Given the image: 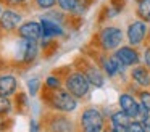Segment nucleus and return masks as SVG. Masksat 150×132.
<instances>
[{"label":"nucleus","mask_w":150,"mask_h":132,"mask_svg":"<svg viewBox=\"0 0 150 132\" xmlns=\"http://www.w3.org/2000/svg\"><path fill=\"white\" fill-rule=\"evenodd\" d=\"M44 93H45V97H44L45 103L58 113H73L79 105V100L76 97H73L66 89L50 90L45 87Z\"/></svg>","instance_id":"nucleus-1"},{"label":"nucleus","mask_w":150,"mask_h":132,"mask_svg":"<svg viewBox=\"0 0 150 132\" xmlns=\"http://www.w3.org/2000/svg\"><path fill=\"white\" fill-rule=\"evenodd\" d=\"M97 39V47L102 52L108 53V52H115L116 48L121 47L123 42V31L116 26H107V28L100 29L95 35Z\"/></svg>","instance_id":"nucleus-2"},{"label":"nucleus","mask_w":150,"mask_h":132,"mask_svg":"<svg viewBox=\"0 0 150 132\" xmlns=\"http://www.w3.org/2000/svg\"><path fill=\"white\" fill-rule=\"evenodd\" d=\"M65 89L71 93L73 97H76L78 100L84 98L91 90V82L87 80V77L81 73V71H71L66 74V77L63 79Z\"/></svg>","instance_id":"nucleus-3"},{"label":"nucleus","mask_w":150,"mask_h":132,"mask_svg":"<svg viewBox=\"0 0 150 132\" xmlns=\"http://www.w3.org/2000/svg\"><path fill=\"white\" fill-rule=\"evenodd\" d=\"M118 105H120L121 111H124L131 119H137V121H144L147 116L150 114L142 105L140 102L129 92H123L118 98Z\"/></svg>","instance_id":"nucleus-4"},{"label":"nucleus","mask_w":150,"mask_h":132,"mask_svg":"<svg viewBox=\"0 0 150 132\" xmlns=\"http://www.w3.org/2000/svg\"><path fill=\"white\" fill-rule=\"evenodd\" d=\"M107 121L103 113L98 108H86L79 118V127L81 131H103Z\"/></svg>","instance_id":"nucleus-5"},{"label":"nucleus","mask_w":150,"mask_h":132,"mask_svg":"<svg viewBox=\"0 0 150 132\" xmlns=\"http://www.w3.org/2000/svg\"><path fill=\"white\" fill-rule=\"evenodd\" d=\"M78 69L87 77V80L91 82V85L102 87L105 84V74L103 71L98 68V64L89 61L87 58H79L78 60Z\"/></svg>","instance_id":"nucleus-6"},{"label":"nucleus","mask_w":150,"mask_h":132,"mask_svg":"<svg viewBox=\"0 0 150 132\" xmlns=\"http://www.w3.org/2000/svg\"><path fill=\"white\" fill-rule=\"evenodd\" d=\"M149 35V28L147 23H144L142 19H134L132 23H129L126 31V37H127V44L131 47H139L144 44V40Z\"/></svg>","instance_id":"nucleus-7"},{"label":"nucleus","mask_w":150,"mask_h":132,"mask_svg":"<svg viewBox=\"0 0 150 132\" xmlns=\"http://www.w3.org/2000/svg\"><path fill=\"white\" fill-rule=\"evenodd\" d=\"M113 56L123 64L124 68L129 66H137L140 63V53L139 50H136V47L131 45H121L120 48H116L113 53Z\"/></svg>","instance_id":"nucleus-8"},{"label":"nucleus","mask_w":150,"mask_h":132,"mask_svg":"<svg viewBox=\"0 0 150 132\" xmlns=\"http://www.w3.org/2000/svg\"><path fill=\"white\" fill-rule=\"evenodd\" d=\"M97 64H98V68L103 71L105 76L111 77V79H113V77H118L120 74H123L124 71H126V68H124L113 55H103V56H100V60H98Z\"/></svg>","instance_id":"nucleus-9"},{"label":"nucleus","mask_w":150,"mask_h":132,"mask_svg":"<svg viewBox=\"0 0 150 132\" xmlns=\"http://www.w3.org/2000/svg\"><path fill=\"white\" fill-rule=\"evenodd\" d=\"M39 23H40V28H42V39H53V37H60V35L65 34L63 26L55 18L42 16Z\"/></svg>","instance_id":"nucleus-10"},{"label":"nucleus","mask_w":150,"mask_h":132,"mask_svg":"<svg viewBox=\"0 0 150 132\" xmlns=\"http://www.w3.org/2000/svg\"><path fill=\"white\" fill-rule=\"evenodd\" d=\"M23 16L21 13L15 11V10H5L0 15V29L5 32H13L15 29H18L23 24Z\"/></svg>","instance_id":"nucleus-11"},{"label":"nucleus","mask_w":150,"mask_h":132,"mask_svg":"<svg viewBox=\"0 0 150 132\" xmlns=\"http://www.w3.org/2000/svg\"><path fill=\"white\" fill-rule=\"evenodd\" d=\"M131 80L132 84L137 87L139 90H145L150 89V71L147 69L144 64H137V66H132L129 73Z\"/></svg>","instance_id":"nucleus-12"},{"label":"nucleus","mask_w":150,"mask_h":132,"mask_svg":"<svg viewBox=\"0 0 150 132\" xmlns=\"http://www.w3.org/2000/svg\"><path fill=\"white\" fill-rule=\"evenodd\" d=\"M18 35L28 40L39 42L42 39V28L39 21H26L18 28Z\"/></svg>","instance_id":"nucleus-13"},{"label":"nucleus","mask_w":150,"mask_h":132,"mask_svg":"<svg viewBox=\"0 0 150 132\" xmlns=\"http://www.w3.org/2000/svg\"><path fill=\"white\" fill-rule=\"evenodd\" d=\"M92 3V0H58L57 5L63 13H71V15H82L86 10L89 8V5Z\"/></svg>","instance_id":"nucleus-14"},{"label":"nucleus","mask_w":150,"mask_h":132,"mask_svg":"<svg viewBox=\"0 0 150 132\" xmlns=\"http://www.w3.org/2000/svg\"><path fill=\"white\" fill-rule=\"evenodd\" d=\"M131 121H132V119H131L124 111H121V109H120V111L111 113V116H110V119H108L107 126L110 129H113L115 132H126V129H127V126L131 124Z\"/></svg>","instance_id":"nucleus-15"},{"label":"nucleus","mask_w":150,"mask_h":132,"mask_svg":"<svg viewBox=\"0 0 150 132\" xmlns=\"http://www.w3.org/2000/svg\"><path fill=\"white\" fill-rule=\"evenodd\" d=\"M74 126L68 118L62 114H53L50 116L49 121V132H73Z\"/></svg>","instance_id":"nucleus-16"},{"label":"nucleus","mask_w":150,"mask_h":132,"mask_svg":"<svg viewBox=\"0 0 150 132\" xmlns=\"http://www.w3.org/2000/svg\"><path fill=\"white\" fill-rule=\"evenodd\" d=\"M16 89H18V80L15 76H11V74H2L0 76V95L10 98L11 95L16 93Z\"/></svg>","instance_id":"nucleus-17"},{"label":"nucleus","mask_w":150,"mask_h":132,"mask_svg":"<svg viewBox=\"0 0 150 132\" xmlns=\"http://www.w3.org/2000/svg\"><path fill=\"white\" fill-rule=\"evenodd\" d=\"M136 15L144 23H150V0H137Z\"/></svg>","instance_id":"nucleus-18"},{"label":"nucleus","mask_w":150,"mask_h":132,"mask_svg":"<svg viewBox=\"0 0 150 132\" xmlns=\"http://www.w3.org/2000/svg\"><path fill=\"white\" fill-rule=\"evenodd\" d=\"M137 100L140 102V105L150 113V90L145 89V90H139V95H137Z\"/></svg>","instance_id":"nucleus-19"},{"label":"nucleus","mask_w":150,"mask_h":132,"mask_svg":"<svg viewBox=\"0 0 150 132\" xmlns=\"http://www.w3.org/2000/svg\"><path fill=\"white\" fill-rule=\"evenodd\" d=\"M11 108H13V103L10 102V98L0 95V116L8 114V113L11 111Z\"/></svg>","instance_id":"nucleus-20"},{"label":"nucleus","mask_w":150,"mask_h":132,"mask_svg":"<svg viewBox=\"0 0 150 132\" xmlns=\"http://www.w3.org/2000/svg\"><path fill=\"white\" fill-rule=\"evenodd\" d=\"M45 87L50 90H57V89H62V79L58 76H49L45 79Z\"/></svg>","instance_id":"nucleus-21"},{"label":"nucleus","mask_w":150,"mask_h":132,"mask_svg":"<svg viewBox=\"0 0 150 132\" xmlns=\"http://www.w3.org/2000/svg\"><path fill=\"white\" fill-rule=\"evenodd\" d=\"M126 132H145V129H144L142 121H137V119H132V121H131V124L127 126Z\"/></svg>","instance_id":"nucleus-22"},{"label":"nucleus","mask_w":150,"mask_h":132,"mask_svg":"<svg viewBox=\"0 0 150 132\" xmlns=\"http://www.w3.org/2000/svg\"><path fill=\"white\" fill-rule=\"evenodd\" d=\"M34 2H36V5L39 6L40 10H52L53 6L57 5L58 0H34Z\"/></svg>","instance_id":"nucleus-23"},{"label":"nucleus","mask_w":150,"mask_h":132,"mask_svg":"<svg viewBox=\"0 0 150 132\" xmlns=\"http://www.w3.org/2000/svg\"><path fill=\"white\" fill-rule=\"evenodd\" d=\"M16 106L20 109H24L28 106V97H26V93H18V95H16Z\"/></svg>","instance_id":"nucleus-24"},{"label":"nucleus","mask_w":150,"mask_h":132,"mask_svg":"<svg viewBox=\"0 0 150 132\" xmlns=\"http://www.w3.org/2000/svg\"><path fill=\"white\" fill-rule=\"evenodd\" d=\"M39 85H40L39 79H31L29 82H28V87H29V93H31V95H36L37 90H39Z\"/></svg>","instance_id":"nucleus-25"},{"label":"nucleus","mask_w":150,"mask_h":132,"mask_svg":"<svg viewBox=\"0 0 150 132\" xmlns=\"http://www.w3.org/2000/svg\"><path fill=\"white\" fill-rule=\"evenodd\" d=\"M142 60H144V66L150 71V45H147L144 48V53H142Z\"/></svg>","instance_id":"nucleus-26"},{"label":"nucleus","mask_w":150,"mask_h":132,"mask_svg":"<svg viewBox=\"0 0 150 132\" xmlns=\"http://www.w3.org/2000/svg\"><path fill=\"white\" fill-rule=\"evenodd\" d=\"M142 124H144V129H145V132H150V114L142 121Z\"/></svg>","instance_id":"nucleus-27"},{"label":"nucleus","mask_w":150,"mask_h":132,"mask_svg":"<svg viewBox=\"0 0 150 132\" xmlns=\"http://www.w3.org/2000/svg\"><path fill=\"white\" fill-rule=\"evenodd\" d=\"M39 127H37V122L36 121H31V132H37Z\"/></svg>","instance_id":"nucleus-28"},{"label":"nucleus","mask_w":150,"mask_h":132,"mask_svg":"<svg viewBox=\"0 0 150 132\" xmlns=\"http://www.w3.org/2000/svg\"><path fill=\"white\" fill-rule=\"evenodd\" d=\"M24 2H28V0H8V3H11V5H20V3Z\"/></svg>","instance_id":"nucleus-29"},{"label":"nucleus","mask_w":150,"mask_h":132,"mask_svg":"<svg viewBox=\"0 0 150 132\" xmlns=\"http://www.w3.org/2000/svg\"><path fill=\"white\" fill-rule=\"evenodd\" d=\"M103 132H115V131H113V129H110V127H108V126H105Z\"/></svg>","instance_id":"nucleus-30"},{"label":"nucleus","mask_w":150,"mask_h":132,"mask_svg":"<svg viewBox=\"0 0 150 132\" xmlns=\"http://www.w3.org/2000/svg\"><path fill=\"white\" fill-rule=\"evenodd\" d=\"M81 132H103V131H81Z\"/></svg>","instance_id":"nucleus-31"},{"label":"nucleus","mask_w":150,"mask_h":132,"mask_svg":"<svg viewBox=\"0 0 150 132\" xmlns=\"http://www.w3.org/2000/svg\"><path fill=\"white\" fill-rule=\"evenodd\" d=\"M147 37H149V40H150V29H149V35H147Z\"/></svg>","instance_id":"nucleus-32"},{"label":"nucleus","mask_w":150,"mask_h":132,"mask_svg":"<svg viewBox=\"0 0 150 132\" xmlns=\"http://www.w3.org/2000/svg\"><path fill=\"white\" fill-rule=\"evenodd\" d=\"M0 15H2V8H0Z\"/></svg>","instance_id":"nucleus-33"}]
</instances>
